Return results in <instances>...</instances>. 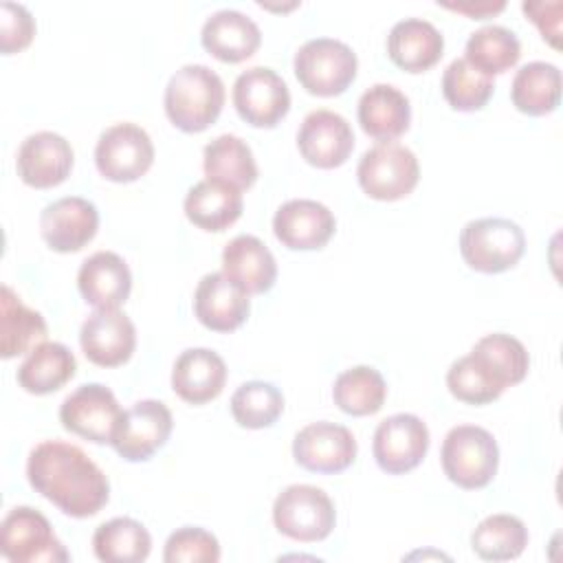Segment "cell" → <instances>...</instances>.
I'll return each instance as SVG.
<instances>
[{
    "instance_id": "4fadbf2b",
    "label": "cell",
    "mask_w": 563,
    "mask_h": 563,
    "mask_svg": "<svg viewBox=\"0 0 563 563\" xmlns=\"http://www.w3.org/2000/svg\"><path fill=\"white\" fill-rule=\"evenodd\" d=\"M429 449V429L413 413H394L378 422L372 453L376 464L391 475L416 468Z\"/></svg>"
},
{
    "instance_id": "4dcf8cb0",
    "label": "cell",
    "mask_w": 563,
    "mask_h": 563,
    "mask_svg": "<svg viewBox=\"0 0 563 563\" xmlns=\"http://www.w3.org/2000/svg\"><path fill=\"white\" fill-rule=\"evenodd\" d=\"M202 167L207 178L249 189L257 180V163L251 147L235 134H220L205 145Z\"/></svg>"
},
{
    "instance_id": "f1b7e54d",
    "label": "cell",
    "mask_w": 563,
    "mask_h": 563,
    "mask_svg": "<svg viewBox=\"0 0 563 563\" xmlns=\"http://www.w3.org/2000/svg\"><path fill=\"white\" fill-rule=\"evenodd\" d=\"M46 339L44 317L24 306L20 297L2 286L0 290V356L13 358L18 354L31 352Z\"/></svg>"
},
{
    "instance_id": "7bdbcfd3",
    "label": "cell",
    "mask_w": 563,
    "mask_h": 563,
    "mask_svg": "<svg viewBox=\"0 0 563 563\" xmlns=\"http://www.w3.org/2000/svg\"><path fill=\"white\" fill-rule=\"evenodd\" d=\"M451 11H460L466 13L468 18L475 20H484L488 15H495L499 11H504L506 2L504 0H460V2H438Z\"/></svg>"
},
{
    "instance_id": "2e32d148",
    "label": "cell",
    "mask_w": 563,
    "mask_h": 563,
    "mask_svg": "<svg viewBox=\"0 0 563 563\" xmlns=\"http://www.w3.org/2000/svg\"><path fill=\"white\" fill-rule=\"evenodd\" d=\"M297 147L310 165L332 169L343 165L352 154L354 132L345 117L319 108L303 117L297 132Z\"/></svg>"
},
{
    "instance_id": "484cf974",
    "label": "cell",
    "mask_w": 563,
    "mask_h": 563,
    "mask_svg": "<svg viewBox=\"0 0 563 563\" xmlns=\"http://www.w3.org/2000/svg\"><path fill=\"white\" fill-rule=\"evenodd\" d=\"M358 123L365 134L378 141H394L407 132L411 106L407 95L391 84H374L358 99Z\"/></svg>"
},
{
    "instance_id": "5bb4252c",
    "label": "cell",
    "mask_w": 563,
    "mask_h": 563,
    "mask_svg": "<svg viewBox=\"0 0 563 563\" xmlns=\"http://www.w3.org/2000/svg\"><path fill=\"white\" fill-rule=\"evenodd\" d=\"M292 455L299 466L312 473H341L356 457V440L343 424L319 420L297 431Z\"/></svg>"
},
{
    "instance_id": "44dd1931",
    "label": "cell",
    "mask_w": 563,
    "mask_h": 563,
    "mask_svg": "<svg viewBox=\"0 0 563 563\" xmlns=\"http://www.w3.org/2000/svg\"><path fill=\"white\" fill-rule=\"evenodd\" d=\"M227 383L224 358L207 347L180 352L172 369V389L189 405H205L220 396Z\"/></svg>"
},
{
    "instance_id": "d6a6232c",
    "label": "cell",
    "mask_w": 563,
    "mask_h": 563,
    "mask_svg": "<svg viewBox=\"0 0 563 563\" xmlns=\"http://www.w3.org/2000/svg\"><path fill=\"white\" fill-rule=\"evenodd\" d=\"M521 57V42L515 31L501 24H486L466 40L464 59L484 75H499L512 68Z\"/></svg>"
},
{
    "instance_id": "6da1fadb",
    "label": "cell",
    "mask_w": 563,
    "mask_h": 563,
    "mask_svg": "<svg viewBox=\"0 0 563 563\" xmlns=\"http://www.w3.org/2000/svg\"><path fill=\"white\" fill-rule=\"evenodd\" d=\"M29 484L64 515L86 519L97 515L110 499L106 473L75 444L44 440L29 453Z\"/></svg>"
},
{
    "instance_id": "836d02e7",
    "label": "cell",
    "mask_w": 563,
    "mask_h": 563,
    "mask_svg": "<svg viewBox=\"0 0 563 563\" xmlns=\"http://www.w3.org/2000/svg\"><path fill=\"white\" fill-rule=\"evenodd\" d=\"M387 396L385 378L369 365H356L341 372L332 387L334 405L350 416L376 413Z\"/></svg>"
},
{
    "instance_id": "ac0fdd59",
    "label": "cell",
    "mask_w": 563,
    "mask_h": 563,
    "mask_svg": "<svg viewBox=\"0 0 563 563\" xmlns=\"http://www.w3.org/2000/svg\"><path fill=\"white\" fill-rule=\"evenodd\" d=\"M73 147L57 132L29 134L18 147L15 167L22 183L35 189H48L64 183L73 169Z\"/></svg>"
},
{
    "instance_id": "ba28073f",
    "label": "cell",
    "mask_w": 563,
    "mask_h": 563,
    "mask_svg": "<svg viewBox=\"0 0 563 563\" xmlns=\"http://www.w3.org/2000/svg\"><path fill=\"white\" fill-rule=\"evenodd\" d=\"M0 554L13 563L68 561L51 521L31 506H15L0 526Z\"/></svg>"
},
{
    "instance_id": "8992f818",
    "label": "cell",
    "mask_w": 563,
    "mask_h": 563,
    "mask_svg": "<svg viewBox=\"0 0 563 563\" xmlns=\"http://www.w3.org/2000/svg\"><path fill=\"white\" fill-rule=\"evenodd\" d=\"M273 523L288 539L323 541L336 523V510L325 490L310 484H290L275 497Z\"/></svg>"
},
{
    "instance_id": "5b68a950",
    "label": "cell",
    "mask_w": 563,
    "mask_h": 563,
    "mask_svg": "<svg viewBox=\"0 0 563 563\" xmlns=\"http://www.w3.org/2000/svg\"><path fill=\"white\" fill-rule=\"evenodd\" d=\"M356 68V53L334 37L308 40L295 53V75L317 97L341 95L354 81Z\"/></svg>"
},
{
    "instance_id": "30bf717a",
    "label": "cell",
    "mask_w": 563,
    "mask_h": 563,
    "mask_svg": "<svg viewBox=\"0 0 563 563\" xmlns=\"http://www.w3.org/2000/svg\"><path fill=\"white\" fill-rule=\"evenodd\" d=\"M172 427L169 407L161 400L145 398L121 411L110 444L123 460L145 462L167 442Z\"/></svg>"
},
{
    "instance_id": "1f68e13d",
    "label": "cell",
    "mask_w": 563,
    "mask_h": 563,
    "mask_svg": "<svg viewBox=\"0 0 563 563\" xmlns=\"http://www.w3.org/2000/svg\"><path fill=\"white\" fill-rule=\"evenodd\" d=\"M92 550L106 563H141L150 556L152 537L141 521L114 517L95 530Z\"/></svg>"
},
{
    "instance_id": "8d00e7d4",
    "label": "cell",
    "mask_w": 563,
    "mask_h": 563,
    "mask_svg": "<svg viewBox=\"0 0 563 563\" xmlns=\"http://www.w3.org/2000/svg\"><path fill=\"white\" fill-rule=\"evenodd\" d=\"M493 90V77L473 68L464 57H455L442 73V95L453 110H479L488 103Z\"/></svg>"
},
{
    "instance_id": "f546056e",
    "label": "cell",
    "mask_w": 563,
    "mask_h": 563,
    "mask_svg": "<svg viewBox=\"0 0 563 563\" xmlns=\"http://www.w3.org/2000/svg\"><path fill=\"white\" fill-rule=\"evenodd\" d=\"M515 108L530 117H543L556 110L561 101V70L550 62L523 64L510 86Z\"/></svg>"
},
{
    "instance_id": "4316f807",
    "label": "cell",
    "mask_w": 563,
    "mask_h": 563,
    "mask_svg": "<svg viewBox=\"0 0 563 563\" xmlns=\"http://www.w3.org/2000/svg\"><path fill=\"white\" fill-rule=\"evenodd\" d=\"M185 216L202 231L229 229L244 209L242 191L229 183L205 178L189 187L185 196Z\"/></svg>"
},
{
    "instance_id": "7c38bea8",
    "label": "cell",
    "mask_w": 563,
    "mask_h": 563,
    "mask_svg": "<svg viewBox=\"0 0 563 563\" xmlns=\"http://www.w3.org/2000/svg\"><path fill=\"white\" fill-rule=\"evenodd\" d=\"M233 106L246 123L275 128L290 110V90L273 68L253 66L238 75L233 84Z\"/></svg>"
},
{
    "instance_id": "d6986e66",
    "label": "cell",
    "mask_w": 563,
    "mask_h": 563,
    "mask_svg": "<svg viewBox=\"0 0 563 563\" xmlns=\"http://www.w3.org/2000/svg\"><path fill=\"white\" fill-rule=\"evenodd\" d=\"M334 213L317 200L295 198L284 202L273 216L275 238L292 251H314L334 235Z\"/></svg>"
},
{
    "instance_id": "74e56055",
    "label": "cell",
    "mask_w": 563,
    "mask_h": 563,
    "mask_svg": "<svg viewBox=\"0 0 563 563\" xmlns=\"http://www.w3.org/2000/svg\"><path fill=\"white\" fill-rule=\"evenodd\" d=\"M284 411L282 391L266 380L242 383L231 396V413L240 427L264 429L271 427Z\"/></svg>"
},
{
    "instance_id": "9c48e42d",
    "label": "cell",
    "mask_w": 563,
    "mask_h": 563,
    "mask_svg": "<svg viewBox=\"0 0 563 563\" xmlns=\"http://www.w3.org/2000/svg\"><path fill=\"white\" fill-rule=\"evenodd\" d=\"M95 163L103 178L132 183L154 163V143L136 123H114L106 128L95 145Z\"/></svg>"
},
{
    "instance_id": "83f0119b",
    "label": "cell",
    "mask_w": 563,
    "mask_h": 563,
    "mask_svg": "<svg viewBox=\"0 0 563 563\" xmlns=\"http://www.w3.org/2000/svg\"><path fill=\"white\" fill-rule=\"evenodd\" d=\"M77 369L75 354L57 341H42L35 345L18 367V385L29 394H51L66 385Z\"/></svg>"
},
{
    "instance_id": "d590c367",
    "label": "cell",
    "mask_w": 563,
    "mask_h": 563,
    "mask_svg": "<svg viewBox=\"0 0 563 563\" xmlns=\"http://www.w3.org/2000/svg\"><path fill=\"white\" fill-rule=\"evenodd\" d=\"M471 354L488 369V374L506 389L526 378L530 367V356L523 343L510 334L493 332L482 336Z\"/></svg>"
},
{
    "instance_id": "cb8c5ba5",
    "label": "cell",
    "mask_w": 563,
    "mask_h": 563,
    "mask_svg": "<svg viewBox=\"0 0 563 563\" xmlns=\"http://www.w3.org/2000/svg\"><path fill=\"white\" fill-rule=\"evenodd\" d=\"M77 286L86 303L95 308H119L130 297L132 273L121 255L97 251L79 266Z\"/></svg>"
},
{
    "instance_id": "8fae6325",
    "label": "cell",
    "mask_w": 563,
    "mask_h": 563,
    "mask_svg": "<svg viewBox=\"0 0 563 563\" xmlns=\"http://www.w3.org/2000/svg\"><path fill=\"white\" fill-rule=\"evenodd\" d=\"M114 394L101 383L79 385L59 407V420L66 431L95 444H110L114 427L121 418Z\"/></svg>"
},
{
    "instance_id": "3957f363",
    "label": "cell",
    "mask_w": 563,
    "mask_h": 563,
    "mask_svg": "<svg viewBox=\"0 0 563 563\" xmlns=\"http://www.w3.org/2000/svg\"><path fill=\"white\" fill-rule=\"evenodd\" d=\"M440 460L444 475L460 488H484L497 473L499 446L484 427L457 424L444 435Z\"/></svg>"
},
{
    "instance_id": "ffe728a7",
    "label": "cell",
    "mask_w": 563,
    "mask_h": 563,
    "mask_svg": "<svg viewBox=\"0 0 563 563\" xmlns=\"http://www.w3.org/2000/svg\"><path fill=\"white\" fill-rule=\"evenodd\" d=\"M249 308V295L222 271L200 277L194 292V312L205 328L231 332L246 321Z\"/></svg>"
},
{
    "instance_id": "7a4b0ae2",
    "label": "cell",
    "mask_w": 563,
    "mask_h": 563,
    "mask_svg": "<svg viewBox=\"0 0 563 563\" xmlns=\"http://www.w3.org/2000/svg\"><path fill=\"white\" fill-rule=\"evenodd\" d=\"M165 114L183 132L207 130L222 112L224 84L205 64L180 66L165 86Z\"/></svg>"
},
{
    "instance_id": "603a6c76",
    "label": "cell",
    "mask_w": 563,
    "mask_h": 563,
    "mask_svg": "<svg viewBox=\"0 0 563 563\" xmlns=\"http://www.w3.org/2000/svg\"><path fill=\"white\" fill-rule=\"evenodd\" d=\"M222 273L246 295H262L277 279V262L255 235H235L222 251Z\"/></svg>"
},
{
    "instance_id": "277c9868",
    "label": "cell",
    "mask_w": 563,
    "mask_h": 563,
    "mask_svg": "<svg viewBox=\"0 0 563 563\" xmlns=\"http://www.w3.org/2000/svg\"><path fill=\"white\" fill-rule=\"evenodd\" d=\"M523 251V229L508 218H477L460 233V253L479 273H504L521 260Z\"/></svg>"
},
{
    "instance_id": "52a82bcc",
    "label": "cell",
    "mask_w": 563,
    "mask_h": 563,
    "mask_svg": "<svg viewBox=\"0 0 563 563\" xmlns=\"http://www.w3.org/2000/svg\"><path fill=\"white\" fill-rule=\"evenodd\" d=\"M356 178L369 198L398 200L418 185L420 165L409 147L396 141H380L363 152Z\"/></svg>"
},
{
    "instance_id": "9a60e30c",
    "label": "cell",
    "mask_w": 563,
    "mask_h": 563,
    "mask_svg": "<svg viewBox=\"0 0 563 563\" xmlns=\"http://www.w3.org/2000/svg\"><path fill=\"white\" fill-rule=\"evenodd\" d=\"M86 358L101 367L123 365L136 347V328L119 308H97L79 330Z\"/></svg>"
},
{
    "instance_id": "e0dca14e",
    "label": "cell",
    "mask_w": 563,
    "mask_h": 563,
    "mask_svg": "<svg viewBox=\"0 0 563 563\" xmlns=\"http://www.w3.org/2000/svg\"><path fill=\"white\" fill-rule=\"evenodd\" d=\"M99 211L81 196H66L48 202L40 213V233L57 253L81 251L97 233Z\"/></svg>"
},
{
    "instance_id": "60d3db41",
    "label": "cell",
    "mask_w": 563,
    "mask_h": 563,
    "mask_svg": "<svg viewBox=\"0 0 563 563\" xmlns=\"http://www.w3.org/2000/svg\"><path fill=\"white\" fill-rule=\"evenodd\" d=\"M35 35V20L20 2L0 4V51L4 55L18 53L31 44Z\"/></svg>"
},
{
    "instance_id": "7402d4cb",
    "label": "cell",
    "mask_w": 563,
    "mask_h": 563,
    "mask_svg": "<svg viewBox=\"0 0 563 563\" xmlns=\"http://www.w3.org/2000/svg\"><path fill=\"white\" fill-rule=\"evenodd\" d=\"M200 42L216 59L238 64L249 59L260 48L262 33L246 13L220 9L205 20Z\"/></svg>"
},
{
    "instance_id": "f35d334b",
    "label": "cell",
    "mask_w": 563,
    "mask_h": 563,
    "mask_svg": "<svg viewBox=\"0 0 563 563\" xmlns=\"http://www.w3.org/2000/svg\"><path fill=\"white\" fill-rule=\"evenodd\" d=\"M449 391L468 405H486L501 396L504 387L488 374V369L473 356H460L446 372Z\"/></svg>"
},
{
    "instance_id": "ab89813d",
    "label": "cell",
    "mask_w": 563,
    "mask_h": 563,
    "mask_svg": "<svg viewBox=\"0 0 563 563\" xmlns=\"http://www.w3.org/2000/svg\"><path fill=\"white\" fill-rule=\"evenodd\" d=\"M163 561L165 563H216L220 561V543L209 530L185 526L174 530L165 541Z\"/></svg>"
},
{
    "instance_id": "b9f144b4",
    "label": "cell",
    "mask_w": 563,
    "mask_h": 563,
    "mask_svg": "<svg viewBox=\"0 0 563 563\" xmlns=\"http://www.w3.org/2000/svg\"><path fill=\"white\" fill-rule=\"evenodd\" d=\"M561 0H528L521 4L523 13L537 24L543 40H548L554 48L559 46L561 35Z\"/></svg>"
},
{
    "instance_id": "e575fe53",
    "label": "cell",
    "mask_w": 563,
    "mask_h": 563,
    "mask_svg": "<svg viewBox=\"0 0 563 563\" xmlns=\"http://www.w3.org/2000/svg\"><path fill=\"white\" fill-rule=\"evenodd\" d=\"M471 545L484 561H510L526 550L528 528L519 517L497 512L477 523Z\"/></svg>"
},
{
    "instance_id": "d4e9b609",
    "label": "cell",
    "mask_w": 563,
    "mask_h": 563,
    "mask_svg": "<svg viewBox=\"0 0 563 563\" xmlns=\"http://www.w3.org/2000/svg\"><path fill=\"white\" fill-rule=\"evenodd\" d=\"M444 51L442 33L422 18L398 20L387 35L389 59L409 73H422L435 66Z\"/></svg>"
}]
</instances>
